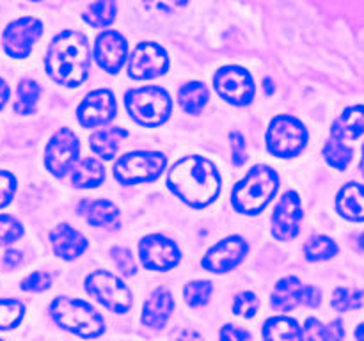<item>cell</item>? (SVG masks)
Returning <instances> with one entry per match:
<instances>
[{
  "mask_svg": "<svg viewBox=\"0 0 364 341\" xmlns=\"http://www.w3.org/2000/svg\"><path fill=\"white\" fill-rule=\"evenodd\" d=\"M167 185L192 208H205L219 195L220 174L208 158L188 155L171 167Z\"/></svg>",
  "mask_w": 364,
  "mask_h": 341,
  "instance_id": "obj_1",
  "label": "cell"
},
{
  "mask_svg": "<svg viewBox=\"0 0 364 341\" xmlns=\"http://www.w3.org/2000/svg\"><path fill=\"white\" fill-rule=\"evenodd\" d=\"M46 73L55 84L77 87L89 75V46L82 34L64 31L50 43L45 59Z\"/></svg>",
  "mask_w": 364,
  "mask_h": 341,
  "instance_id": "obj_2",
  "label": "cell"
},
{
  "mask_svg": "<svg viewBox=\"0 0 364 341\" xmlns=\"http://www.w3.org/2000/svg\"><path fill=\"white\" fill-rule=\"evenodd\" d=\"M279 188V176L267 166H255L244 180L238 181L231 194V202L237 212L258 215L267 208Z\"/></svg>",
  "mask_w": 364,
  "mask_h": 341,
  "instance_id": "obj_3",
  "label": "cell"
},
{
  "mask_svg": "<svg viewBox=\"0 0 364 341\" xmlns=\"http://www.w3.org/2000/svg\"><path fill=\"white\" fill-rule=\"evenodd\" d=\"M50 315L60 329L70 330L82 337H96L105 330L102 315L80 298H53V302L50 304Z\"/></svg>",
  "mask_w": 364,
  "mask_h": 341,
  "instance_id": "obj_4",
  "label": "cell"
},
{
  "mask_svg": "<svg viewBox=\"0 0 364 341\" xmlns=\"http://www.w3.org/2000/svg\"><path fill=\"white\" fill-rule=\"evenodd\" d=\"M124 105L132 119L141 126H160L169 119L173 112V102L166 89L162 87H139L130 89L124 94Z\"/></svg>",
  "mask_w": 364,
  "mask_h": 341,
  "instance_id": "obj_5",
  "label": "cell"
},
{
  "mask_svg": "<svg viewBox=\"0 0 364 341\" xmlns=\"http://www.w3.org/2000/svg\"><path fill=\"white\" fill-rule=\"evenodd\" d=\"M308 130L294 116H277L267 130V149L279 158H291L304 151Z\"/></svg>",
  "mask_w": 364,
  "mask_h": 341,
  "instance_id": "obj_6",
  "label": "cell"
},
{
  "mask_svg": "<svg viewBox=\"0 0 364 341\" xmlns=\"http://www.w3.org/2000/svg\"><path fill=\"white\" fill-rule=\"evenodd\" d=\"M167 166L166 155L159 151H134L121 156L114 166V176L123 185H137L153 181Z\"/></svg>",
  "mask_w": 364,
  "mask_h": 341,
  "instance_id": "obj_7",
  "label": "cell"
},
{
  "mask_svg": "<svg viewBox=\"0 0 364 341\" xmlns=\"http://www.w3.org/2000/svg\"><path fill=\"white\" fill-rule=\"evenodd\" d=\"M89 295L102 302L109 311L127 313L132 308V293L127 284L107 270H96L85 279Z\"/></svg>",
  "mask_w": 364,
  "mask_h": 341,
  "instance_id": "obj_8",
  "label": "cell"
},
{
  "mask_svg": "<svg viewBox=\"0 0 364 341\" xmlns=\"http://www.w3.org/2000/svg\"><path fill=\"white\" fill-rule=\"evenodd\" d=\"M80 156V141L70 128H60L48 141L45 149V166L53 176L63 178L73 169Z\"/></svg>",
  "mask_w": 364,
  "mask_h": 341,
  "instance_id": "obj_9",
  "label": "cell"
},
{
  "mask_svg": "<svg viewBox=\"0 0 364 341\" xmlns=\"http://www.w3.org/2000/svg\"><path fill=\"white\" fill-rule=\"evenodd\" d=\"M213 87L223 99L237 107H245L255 98V80L244 67H220L213 77Z\"/></svg>",
  "mask_w": 364,
  "mask_h": 341,
  "instance_id": "obj_10",
  "label": "cell"
},
{
  "mask_svg": "<svg viewBox=\"0 0 364 341\" xmlns=\"http://www.w3.org/2000/svg\"><path fill=\"white\" fill-rule=\"evenodd\" d=\"M43 23L34 16H23L11 21L2 34L4 52L13 59H25L31 55L36 41L41 38Z\"/></svg>",
  "mask_w": 364,
  "mask_h": 341,
  "instance_id": "obj_11",
  "label": "cell"
},
{
  "mask_svg": "<svg viewBox=\"0 0 364 341\" xmlns=\"http://www.w3.org/2000/svg\"><path fill=\"white\" fill-rule=\"evenodd\" d=\"M169 70V57L160 45L151 41L139 43L128 60V75L135 80H149Z\"/></svg>",
  "mask_w": 364,
  "mask_h": 341,
  "instance_id": "obj_12",
  "label": "cell"
},
{
  "mask_svg": "<svg viewBox=\"0 0 364 341\" xmlns=\"http://www.w3.org/2000/svg\"><path fill=\"white\" fill-rule=\"evenodd\" d=\"M139 259L148 270L166 272L180 263L181 252L178 245L164 234H149L139 242Z\"/></svg>",
  "mask_w": 364,
  "mask_h": 341,
  "instance_id": "obj_13",
  "label": "cell"
},
{
  "mask_svg": "<svg viewBox=\"0 0 364 341\" xmlns=\"http://www.w3.org/2000/svg\"><path fill=\"white\" fill-rule=\"evenodd\" d=\"M116 110L117 105L114 92L109 89H96L80 102L77 109V119L85 128L102 126L114 119Z\"/></svg>",
  "mask_w": 364,
  "mask_h": 341,
  "instance_id": "obj_14",
  "label": "cell"
},
{
  "mask_svg": "<svg viewBox=\"0 0 364 341\" xmlns=\"http://www.w3.org/2000/svg\"><path fill=\"white\" fill-rule=\"evenodd\" d=\"M302 205L297 192L290 190L277 202L272 215V234L281 242L294 240L301 229Z\"/></svg>",
  "mask_w": 364,
  "mask_h": 341,
  "instance_id": "obj_15",
  "label": "cell"
},
{
  "mask_svg": "<svg viewBox=\"0 0 364 341\" xmlns=\"http://www.w3.org/2000/svg\"><path fill=\"white\" fill-rule=\"evenodd\" d=\"M247 251L249 245L244 238L230 237L210 247V251L203 258L201 265L213 274L230 272L235 266H238V263H242Z\"/></svg>",
  "mask_w": 364,
  "mask_h": 341,
  "instance_id": "obj_16",
  "label": "cell"
},
{
  "mask_svg": "<svg viewBox=\"0 0 364 341\" xmlns=\"http://www.w3.org/2000/svg\"><path fill=\"white\" fill-rule=\"evenodd\" d=\"M95 57L100 67L109 73H117L128 57L127 39L117 31H103L96 38Z\"/></svg>",
  "mask_w": 364,
  "mask_h": 341,
  "instance_id": "obj_17",
  "label": "cell"
},
{
  "mask_svg": "<svg viewBox=\"0 0 364 341\" xmlns=\"http://www.w3.org/2000/svg\"><path fill=\"white\" fill-rule=\"evenodd\" d=\"M50 242L52 249L59 258L63 259H75L82 256L87 249V240L80 231L68 224H60L50 233Z\"/></svg>",
  "mask_w": 364,
  "mask_h": 341,
  "instance_id": "obj_18",
  "label": "cell"
},
{
  "mask_svg": "<svg viewBox=\"0 0 364 341\" xmlns=\"http://www.w3.org/2000/svg\"><path fill=\"white\" fill-rule=\"evenodd\" d=\"M173 309V295L166 290H155L142 308V322H144V325L160 329L167 323Z\"/></svg>",
  "mask_w": 364,
  "mask_h": 341,
  "instance_id": "obj_19",
  "label": "cell"
},
{
  "mask_svg": "<svg viewBox=\"0 0 364 341\" xmlns=\"http://www.w3.org/2000/svg\"><path fill=\"white\" fill-rule=\"evenodd\" d=\"M306 286L297 277H284L276 284L270 304L277 311H291L304 302Z\"/></svg>",
  "mask_w": 364,
  "mask_h": 341,
  "instance_id": "obj_20",
  "label": "cell"
},
{
  "mask_svg": "<svg viewBox=\"0 0 364 341\" xmlns=\"http://www.w3.org/2000/svg\"><path fill=\"white\" fill-rule=\"evenodd\" d=\"M336 208L341 217L354 222H364V185L347 183L336 197Z\"/></svg>",
  "mask_w": 364,
  "mask_h": 341,
  "instance_id": "obj_21",
  "label": "cell"
},
{
  "mask_svg": "<svg viewBox=\"0 0 364 341\" xmlns=\"http://www.w3.org/2000/svg\"><path fill=\"white\" fill-rule=\"evenodd\" d=\"M364 134V107L354 105L345 109V112L334 121L331 128V137L340 141H354Z\"/></svg>",
  "mask_w": 364,
  "mask_h": 341,
  "instance_id": "obj_22",
  "label": "cell"
},
{
  "mask_svg": "<svg viewBox=\"0 0 364 341\" xmlns=\"http://www.w3.org/2000/svg\"><path fill=\"white\" fill-rule=\"evenodd\" d=\"M128 137V131L119 126H110L98 130L91 135V149L103 160H110L116 156L121 141Z\"/></svg>",
  "mask_w": 364,
  "mask_h": 341,
  "instance_id": "obj_23",
  "label": "cell"
},
{
  "mask_svg": "<svg viewBox=\"0 0 364 341\" xmlns=\"http://www.w3.org/2000/svg\"><path fill=\"white\" fill-rule=\"evenodd\" d=\"M71 174V181L77 188H95L100 187L105 180V169L102 162L96 158H84L78 163Z\"/></svg>",
  "mask_w": 364,
  "mask_h": 341,
  "instance_id": "obj_24",
  "label": "cell"
},
{
  "mask_svg": "<svg viewBox=\"0 0 364 341\" xmlns=\"http://www.w3.org/2000/svg\"><path fill=\"white\" fill-rule=\"evenodd\" d=\"M180 107L187 114H199L210 99V89L203 82H188L178 91Z\"/></svg>",
  "mask_w": 364,
  "mask_h": 341,
  "instance_id": "obj_25",
  "label": "cell"
},
{
  "mask_svg": "<svg viewBox=\"0 0 364 341\" xmlns=\"http://www.w3.org/2000/svg\"><path fill=\"white\" fill-rule=\"evenodd\" d=\"M82 210H84L87 222L95 227H110L119 217V210L116 208V205L107 199L84 202Z\"/></svg>",
  "mask_w": 364,
  "mask_h": 341,
  "instance_id": "obj_26",
  "label": "cell"
},
{
  "mask_svg": "<svg viewBox=\"0 0 364 341\" xmlns=\"http://www.w3.org/2000/svg\"><path fill=\"white\" fill-rule=\"evenodd\" d=\"M117 14V4L116 0H96V2L89 4L87 9L84 11L82 18L87 21L91 27H109L114 23Z\"/></svg>",
  "mask_w": 364,
  "mask_h": 341,
  "instance_id": "obj_27",
  "label": "cell"
},
{
  "mask_svg": "<svg viewBox=\"0 0 364 341\" xmlns=\"http://www.w3.org/2000/svg\"><path fill=\"white\" fill-rule=\"evenodd\" d=\"M263 336L267 340H301V327L294 318L274 316L265 322Z\"/></svg>",
  "mask_w": 364,
  "mask_h": 341,
  "instance_id": "obj_28",
  "label": "cell"
},
{
  "mask_svg": "<svg viewBox=\"0 0 364 341\" xmlns=\"http://www.w3.org/2000/svg\"><path fill=\"white\" fill-rule=\"evenodd\" d=\"M323 156H326L327 163L331 167H334L338 170H345L348 167V163L352 162L354 151H352L350 146L345 144V141L331 137L326 142V146H323Z\"/></svg>",
  "mask_w": 364,
  "mask_h": 341,
  "instance_id": "obj_29",
  "label": "cell"
},
{
  "mask_svg": "<svg viewBox=\"0 0 364 341\" xmlns=\"http://www.w3.org/2000/svg\"><path fill=\"white\" fill-rule=\"evenodd\" d=\"M338 254V244L329 237L316 234L304 244V256L309 261H323Z\"/></svg>",
  "mask_w": 364,
  "mask_h": 341,
  "instance_id": "obj_30",
  "label": "cell"
},
{
  "mask_svg": "<svg viewBox=\"0 0 364 341\" xmlns=\"http://www.w3.org/2000/svg\"><path fill=\"white\" fill-rule=\"evenodd\" d=\"M39 96H41V87L34 80H21L16 89V103L14 110L18 114H32L38 107Z\"/></svg>",
  "mask_w": 364,
  "mask_h": 341,
  "instance_id": "obj_31",
  "label": "cell"
},
{
  "mask_svg": "<svg viewBox=\"0 0 364 341\" xmlns=\"http://www.w3.org/2000/svg\"><path fill=\"white\" fill-rule=\"evenodd\" d=\"M25 305L16 298H0V330L14 329L23 320Z\"/></svg>",
  "mask_w": 364,
  "mask_h": 341,
  "instance_id": "obj_32",
  "label": "cell"
},
{
  "mask_svg": "<svg viewBox=\"0 0 364 341\" xmlns=\"http://www.w3.org/2000/svg\"><path fill=\"white\" fill-rule=\"evenodd\" d=\"M212 293L213 286L210 281H194V283H188L183 290L185 302L191 308H201V305L208 304Z\"/></svg>",
  "mask_w": 364,
  "mask_h": 341,
  "instance_id": "obj_33",
  "label": "cell"
},
{
  "mask_svg": "<svg viewBox=\"0 0 364 341\" xmlns=\"http://www.w3.org/2000/svg\"><path fill=\"white\" fill-rule=\"evenodd\" d=\"M364 304V291L350 290V288H338L333 295V308L340 313L354 311Z\"/></svg>",
  "mask_w": 364,
  "mask_h": 341,
  "instance_id": "obj_34",
  "label": "cell"
},
{
  "mask_svg": "<svg viewBox=\"0 0 364 341\" xmlns=\"http://www.w3.org/2000/svg\"><path fill=\"white\" fill-rule=\"evenodd\" d=\"M23 237V226L11 215H0V247Z\"/></svg>",
  "mask_w": 364,
  "mask_h": 341,
  "instance_id": "obj_35",
  "label": "cell"
},
{
  "mask_svg": "<svg viewBox=\"0 0 364 341\" xmlns=\"http://www.w3.org/2000/svg\"><path fill=\"white\" fill-rule=\"evenodd\" d=\"M259 302L252 291H244V293L237 295L233 301V311L235 315L244 316V318H252L258 313Z\"/></svg>",
  "mask_w": 364,
  "mask_h": 341,
  "instance_id": "obj_36",
  "label": "cell"
},
{
  "mask_svg": "<svg viewBox=\"0 0 364 341\" xmlns=\"http://www.w3.org/2000/svg\"><path fill=\"white\" fill-rule=\"evenodd\" d=\"M110 256H112L116 266L124 276H135V272H137V263H135V258L132 256V252L128 249L114 247L110 251Z\"/></svg>",
  "mask_w": 364,
  "mask_h": 341,
  "instance_id": "obj_37",
  "label": "cell"
},
{
  "mask_svg": "<svg viewBox=\"0 0 364 341\" xmlns=\"http://www.w3.org/2000/svg\"><path fill=\"white\" fill-rule=\"evenodd\" d=\"M50 284H52V276L46 272H32L31 276L25 277L21 281V290L23 291H32V293H38V291L48 290Z\"/></svg>",
  "mask_w": 364,
  "mask_h": 341,
  "instance_id": "obj_38",
  "label": "cell"
},
{
  "mask_svg": "<svg viewBox=\"0 0 364 341\" xmlns=\"http://www.w3.org/2000/svg\"><path fill=\"white\" fill-rule=\"evenodd\" d=\"M16 192V178L7 170H0V208L9 205Z\"/></svg>",
  "mask_w": 364,
  "mask_h": 341,
  "instance_id": "obj_39",
  "label": "cell"
},
{
  "mask_svg": "<svg viewBox=\"0 0 364 341\" xmlns=\"http://www.w3.org/2000/svg\"><path fill=\"white\" fill-rule=\"evenodd\" d=\"M301 340H327V325L320 323L316 318L306 320L301 329Z\"/></svg>",
  "mask_w": 364,
  "mask_h": 341,
  "instance_id": "obj_40",
  "label": "cell"
},
{
  "mask_svg": "<svg viewBox=\"0 0 364 341\" xmlns=\"http://www.w3.org/2000/svg\"><path fill=\"white\" fill-rule=\"evenodd\" d=\"M231 141V156L235 166H242L245 162V141L240 131H233L230 137Z\"/></svg>",
  "mask_w": 364,
  "mask_h": 341,
  "instance_id": "obj_41",
  "label": "cell"
},
{
  "mask_svg": "<svg viewBox=\"0 0 364 341\" xmlns=\"http://www.w3.org/2000/svg\"><path fill=\"white\" fill-rule=\"evenodd\" d=\"M146 6L153 7L159 11H176L180 7L187 6L188 0H142Z\"/></svg>",
  "mask_w": 364,
  "mask_h": 341,
  "instance_id": "obj_42",
  "label": "cell"
},
{
  "mask_svg": "<svg viewBox=\"0 0 364 341\" xmlns=\"http://www.w3.org/2000/svg\"><path fill=\"white\" fill-rule=\"evenodd\" d=\"M251 334L244 329H238L235 325H226L223 327L220 330V340H235V341H240V340H249Z\"/></svg>",
  "mask_w": 364,
  "mask_h": 341,
  "instance_id": "obj_43",
  "label": "cell"
},
{
  "mask_svg": "<svg viewBox=\"0 0 364 341\" xmlns=\"http://www.w3.org/2000/svg\"><path fill=\"white\" fill-rule=\"evenodd\" d=\"M320 290L315 286H306V291H304V302L302 304L304 305H309V308H316V305H320Z\"/></svg>",
  "mask_w": 364,
  "mask_h": 341,
  "instance_id": "obj_44",
  "label": "cell"
},
{
  "mask_svg": "<svg viewBox=\"0 0 364 341\" xmlns=\"http://www.w3.org/2000/svg\"><path fill=\"white\" fill-rule=\"evenodd\" d=\"M21 261H23V256H21L20 251L11 249V251H7L6 254H4V265H6L7 269H16Z\"/></svg>",
  "mask_w": 364,
  "mask_h": 341,
  "instance_id": "obj_45",
  "label": "cell"
},
{
  "mask_svg": "<svg viewBox=\"0 0 364 341\" xmlns=\"http://www.w3.org/2000/svg\"><path fill=\"white\" fill-rule=\"evenodd\" d=\"M343 336H345L343 323H341L340 320H336V322L327 325V340H343Z\"/></svg>",
  "mask_w": 364,
  "mask_h": 341,
  "instance_id": "obj_46",
  "label": "cell"
},
{
  "mask_svg": "<svg viewBox=\"0 0 364 341\" xmlns=\"http://www.w3.org/2000/svg\"><path fill=\"white\" fill-rule=\"evenodd\" d=\"M9 85L0 78V110L4 109V105H6L7 99H9Z\"/></svg>",
  "mask_w": 364,
  "mask_h": 341,
  "instance_id": "obj_47",
  "label": "cell"
},
{
  "mask_svg": "<svg viewBox=\"0 0 364 341\" xmlns=\"http://www.w3.org/2000/svg\"><path fill=\"white\" fill-rule=\"evenodd\" d=\"M263 84H265V91H269V94H272V92H274L272 80H270V78H269V80H265V82H263Z\"/></svg>",
  "mask_w": 364,
  "mask_h": 341,
  "instance_id": "obj_48",
  "label": "cell"
},
{
  "mask_svg": "<svg viewBox=\"0 0 364 341\" xmlns=\"http://www.w3.org/2000/svg\"><path fill=\"white\" fill-rule=\"evenodd\" d=\"M355 337H358V340H364V323L358 327V330H355Z\"/></svg>",
  "mask_w": 364,
  "mask_h": 341,
  "instance_id": "obj_49",
  "label": "cell"
},
{
  "mask_svg": "<svg viewBox=\"0 0 364 341\" xmlns=\"http://www.w3.org/2000/svg\"><path fill=\"white\" fill-rule=\"evenodd\" d=\"M358 249H359V251L364 252V233L358 238Z\"/></svg>",
  "mask_w": 364,
  "mask_h": 341,
  "instance_id": "obj_50",
  "label": "cell"
},
{
  "mask_svg": "<svg viewBox=\"0 0 364 341\" xmlns=\"http://www.w3.org/2000/svg\"><path fill=\"white\" fill-rule=\"evenodd\" d=\"M359 169H361V173L364 176V146H363V156H361V163H359Z\"/></svg>",
  "mask_w": 364,
  "mask_h": 341,
  "instance_id": "obj_51",
  "label": "cell"
},
{
  "mask_svg": "<svg viewBox=\"0 0 364 341\" xmlns=\"http://www.w3.org/2000/svg\"><path fill=\"white\" fill-rule=\"evenodd\" d=\"M31 2H39V0H31Z\"/></svg>",
  "mask_w": 364,
  "mask_h": 341,
  "instance_id": "obj_52",
  "label": "cell"
}]
</instances>
